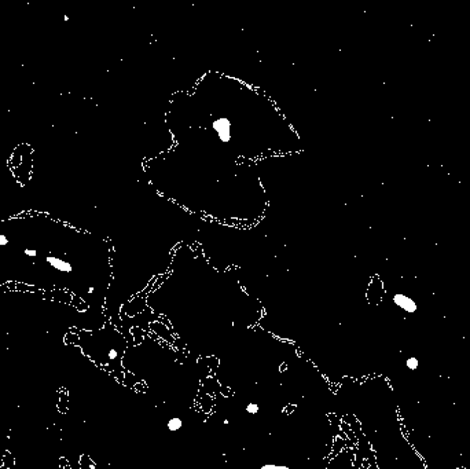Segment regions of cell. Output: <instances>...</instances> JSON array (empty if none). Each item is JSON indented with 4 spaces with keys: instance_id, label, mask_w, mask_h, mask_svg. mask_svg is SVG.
I'll use <instances>...</instances> for the list:
<instances>
[{
    "instance_id": "cell-1",
    "label": "cell",
    "mask_w": 470,
    "mask_h": 469,
    "mask_svg": "<svg viewBox=\"0 0 470 469\" xmlns=\"http://www.w3.org/2000/svg\"><path fill=\"white\" fill-rule=\"evenodd\" d=\"M104 241L40 212L0 218V289L83 300L109 264ZM87 304V303H86Z\"/></svg>"
},
{
    "instance_id": "cell-2",
    "label": "cell",
    "mask_w": 470,
    "mask_h": 469,
    "mask_svg": "<svg viewBox=\"0 0 470 469\" xmlns=\"http://www.w3.org/2000/svg\"><path fill=\"white\" fill-rule=\"evenodd\" d=\"M393 301H395V303L397 304V306H399V307L403 308V310H404L406 313L412 314V313H415V311H417V304L414 303V300H412V299L407 297V296L395 295V297H393Z\"/></svg>"
},
{
    "instance_id": "cell-3",
    "label": "cell",
    "mask_w": 470,
    "mask_h": 469,
    "mask_svg": "<svg viewBox=\"0 0 470 469\" xmlns=\"http://www.w3.org/2000/svg\"><path fill=\"white\" fill-rule=\"evenodd\" d=\"M167 427L171 432H178L183 427V420L180 417H171L167 423Z\"/></svg>"
},
{
    "instance_id": "cell-4",
    "label": "cell",
    "mask_w": 470,
    "mask_h": 469,
    "mask_svg": "<svg viewBox=\"0 0 470 469\" xmlns=\"http://www.w3.org/2000/svg\"><path fill=\"white\" fill-rule=\"evenodd\" d=\"M406 366L407 369H410V370H417L418 367H419V360H418V358L411 356V358H408V359L406 360Z\"/></svg>"
},
{
    "instance_id": "cell-5",
    "label": "cell",
    "mask_w": 470,
    "mask_h": 469,
    "mask_svg": "<svg viewBox=\"0 0 470 469\" xmlns=\"http://www.w3.org/2000/svg\"><path fill=\"white\" fill-rule=\"evenodd\" d=\"M259 469H290V467H287V465H282V464H264V465H261Z\"/></svg>"
},
{
    "instance_id": "cell-6",
    "label": "cell",
    "mask_w": 470,
    "mask_h": 469,
    "mask_svg": "<svg viewBox=\"0 0 470 469\" xmlns=\"http://www.w3.org/2000/svg\"><path fill=\"white\" fill-rule=\"evenodd\" d=\"M259 410H260L259 405H257V403H253V402H250V403H248V406H246V411H248L249 414H252V416H253V414H257Z\"/></svg>"
}]
</instances>
